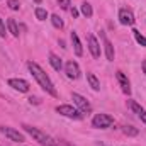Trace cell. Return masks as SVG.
Masks as SVG:
<instances>
[{"instance_id": "7a4b0ae2", "label": "cell", "mask_w": 146, "mask_h": 146, "mask_svg": "<svg viewBox=\"0 0 146 146\" xmlns=\"http://www.w3.org/2000/svg\"><path fill=\"white\" fill-rule=\"evenodd\" d=\"M22 127H24V131H26V133H29V134H31V136L37 141V143H41L42 146H56V141H54L53 138H49L46 133L39 131L37 127H33V126H29V124H24Z\"/></svg>"}, {"instance_id": "2e32d148", "label": "cell", "mask_w": 146, "mask_h": 146, "mask_svg": "<svg viewBox=\"0 0 146 146\" xmlns=\"http://www.w3.org/2000/svg\"><path fill=\"white\" fill-rule=\"evenodd\" d=\"M7 26H9V31L12 33V36H19V27H17V22L14 21V19H9L7 21Z\"/></svg>"}, {"instance_id": "484cf974", "label": "cell", "mask_w": 146, "mask_h": 146, "mask_svg": "<svg viewBox=\"0 0 146 146\" xmlns=\"http://www.w3.org/2000/svg\"><path fill=\"white\" fill-rule=\"evenodd\" d=\"M70 12H72L73 17H78V10H76V9H70Z\"/></svg>"}, {"instance_id": "9a60e30c", "label": "cell", "mask_w": 146, "mask_h": 146, "mask_svg": "<svg viewBox=\"0 0 146 146\" xmlns=\"http://www.w3.org/2000/svg\"><path fill=\"white\" fill-rule=\"evenodd\" d=\"M87 80H88V83L94 90H100V82L97 80V76L94 73H87Z\"/></svg>"}, {"instance_id": "f546056e", "label": "cell", "mask_w": 146, "mask_h": 146, "mask_svg": "<svg viewBox=\"0 0 146 146\" xmlns=\"http://www.w3.org/2000/svg\"><path fill=\"white\" fill-rule=\"evenodd\" d=\"M34 2H36V3H41V0H34Z\"/></svg>"}, {"instance_id": "cb8c5ba5", "label": "cell", "mask_w": 146, "mask_h": 146, "mask_svg": "<svg viewBox=\"0 0 146 146\" xmlns=\"http://www.w3.org/2000/svg\"><path fill=\"white\" fill-rule=\"evenodd\" d=\"M58 3H60V7H61V9H65V10H68V9H70V5H72V3H70V0H58Z\"/></svg>"}, {"instance_id": "44dd1931", "label": "cell", "mask_w": 146, "mask_h": 146, "mask_svg": "<svg viewBox=\"0 0 146 146\" xmlns=\"http://www.w3.org/2000/svg\"><path fill=\"white\" fill-rule=\"evenodd\" d=\"M122 131H124V134H127V136H138V129H136L134 126H124Z\"/></svg>"}, {"instance_id": "8992f818", "label": "cell", "mask_w": 146, "mask_h": 146, "mask_svg": "<svg viewBox=\"0 0 146 146\" xmlns=\"http://www.w3.org/2000/svg\"><path fill=\"white\" fill-rule=\"evenodd\" d=\"M72 99H73V102H75V106L80 109V112H90V110H92L90 102H88L85 97H82L80 94H73Z\"/></svg>"}, {"instance_id": "30bf717a", "label": "cell", "mask_w": 146, "mask_h": 146, "mask_svg": "<svg viewBox=\"0 0 146 146\" xmlns=\"http://www.w3.org/2000/svg\"><path fill=\"white\" fill-rule=\"evenodd\" d=\"M88 49H90V53H92V56L95 60L100 58V46H99V42H97V39H95L94 34L88 36Z\"/></svg>"}, {"instance_id": "83f0119b", "label": "cell", "mask_w": 146, "mask_h": 146, "mask_svg": "<svg viewBox=\"0 0 146 146\" xmlns=\"http://www.w3.org/2000/svg\"><path fill=\"white\" fill-rule=\"evenodd\" d=\"M29 100H31V104H33V102H34V104H37V102H39V99H36V97H31Z\"/></svg>"}, {"instance_id": "5bb4252c", "label": "cell", "mask_w": 146, "mask_h": 146, "mask_svg": "<svg viewBox=\"0 0 146 146\" xmlns=\"http://www.w3.org/2000/svg\"><path fill=\"white\" fill-rule=\"evenodd\" d=\"M49 65H51L56 72H60V70H61V66H63V65H61V60H60L54 53H51V54H49Z\"/></svg>"}, {"instance_id": "ba28073f", "label": "cell", "mask_w": 146, "mask_h": 146, "mask_svg": "<svg viewBox=\"0 0 146 146\" xmlns=\"http://www.w3.org/2000/svg\"><path fill=\"white\" fill-rule=\"evenodd\" d=\"M9 87L15 88V90H19V92H29V88H31L29 82H26V80H22V78H10V80H9Z\"/></svg>"}, {"instance_id": "ffe728a7", "label": "cell", "mask_w": 146, "mask_h": 146, "mask_svg": "<svg viewBox=\"0 0 146 146\" xmlns=\"http://www.w3.org/2000/svg\"><path fill=\"white\" fill-rule=\"evenodd\" d=\"M133 34H134V39L138 41V44H141V46H146V37H145V36H141V33H139V31L133 29Z\"/></svg>"}, {"instance_id": "5b68a950", "label": "cell", "mask_w": 146, "mask_h": 146, "mask_svg": "<svg viewBox=\"0 0 146 146\" xmlns=\"http://www.w3.org/2000/svg\"><path fill=\"white\" fill-rule=\"evenodd\" d=\"M56 112L65 115V117H70V119H82V112L78 109H75L72 106H58Z\"/></svg>"}, {"instance_id": "52a82bcc", "label": "cell", "mask_w": 146, "mask_h": 146, "mask_svg": "<svg viewBox=\"0 0 146 146\" xmlns=\"http://www.w3.org/2000/svg\"><path fill=\"white\" fill-rule=\"evenodd\" d=\"M134 14L129 10V9H121L119 10V22L122 26H133L134 24Z\"/></svg>"}, {"instance_id": "d6986e66", "label": "cell", "mask_w": 146, "mask_h": 146, "mask_svg": "<svg viewBox=\"0 0 146 146\" xmlns=\"http://www.w3.org/2000/svg\"><path fill=\"white\" fill-rule=\"evenodd\" d=\"M127 106H129V107H131V109L134 110V112H136V114H138V115H139V114H143V112H145V110H143V107H141V106H139V104H138V102H134V100H127Z\"/></svg>"}, {"instance_id": "3957f363", "label": "cell", "mask_w": 146, "mask_h": 146, "mask_svg": "<svg viewBox=\"0 0 146 146\" xmlns=\"http://www.w3.org/2000/svg\"><path fill=\"white\" fill-rule=\"evenodd\" d=\"M114 124V117L109 114H97L94 119H92V126L94 127H99V129H106Z\"/></svg>"}, {"instance_id": "ac0fdd59", "label": "cell", "mask_w": 146, "mask_h": 146, "mask_svg": "<svg viewBox=\"0 0 146 146\" xmlns=\"http://www.w3.org/2000/svg\"><path fill=\"white\" fill-rule=\"evenodd\" d=\"M51 24H53L56 29H63V26H65V24H63V21H61V17H60V15H56V14H54V15H51Z\"/></svg>"}, {"instance_id": "6da1fadb", "label": "cell", "mask_w": 146, "mask_h": 146, "mask_svg": "<svg viewBox=\"0 0 146 146\" xmlns=\"http://www.w3.org/2000/svg\"><path fill=\"white\" fill-rule=\"evenodd\" d=\"M27 68H29V72L33 73V76L36 78V82L41 85V88H42L44 92H48V94L53 95V97H58V92H56L53 82L49 80V76L44 73V70H42L37 63H34V61H27Z\"/></svg>"}, {"instance_id": "8fae6325", "label": "cell", "mask_w": 146, "mask_h": 146, "mask_svg": "<svg viewBox=\"0 0 146 146\" xmlns=\"http://www.w3.org/2000/svg\"><path fill=\"white\" fill-rule=\"evenodd\" d=\"M115 76H117V82H119V85H121L122 92L129 95V94H131V85H129V80H127V76H126L122 72H117V73H115Z\"/></svg>"}, {"instance_id": "d4e9b609", "label": "cell", "mask_w": 146, "mask_h": 146, "mask_svg": "<svg viewBox=\"0 0 146 146\" xmlns=\"http://www.w3.org/2000/svg\"><path fill=\"white\" fill-rule=\"evenodd\" d=\"M7 34V31H5V24H3V21L0 19V37H5Z\"/></svg>"}, {"instance_id": "277c9868", "label": "cell", "mask_w": 146, "mask_h": 146, "mask_svg": "<svg viewBox=\"0 0 146 146\" xmlns=\"http://www.w3.org/2000/svg\"><path fill=\"white\" fill-rule=\"evenodd\" d=\"M0 133H2L5 138H9L10 141H15V143H22V141H24V136H22L19 131H15L14 127H9V126H2V127H0Z\"/></svg>"}, {"instance_id": "7402d4cb", "label": "cell", "mask_w": 146, "mask_h": 146, "mask_svg": "<svg viewBox=\"0 0 146 146\" xmlns=\"http://www.w3.org/2000/svg\"><path fill=\"white\" fill-rule=\"evenodd\" d=\"M36 17L39 21H46V19H48V12H46L42 7H37L36 9Z\"/></svg>"}, {"instance_id": "e0dca14e", "label": "cell", "mask_w": 146, "mask_h": 146, "mask_svg": "<svg viewBox=\"0 0 146 146\" xmlns=\"http://www.w3.org/2000/svg\"><path fill=\"white\" fill-rule=\"evenodd\" d=\"M80 10H82V14H83L85 17H92V14H94V10H92V5H90L88 2H83Z\"/></svg>"}, {"instance_id": "7c38bea8", "label": "cell", "mask_w": 146, "mask_h": 146, "mask_svg": "<svg viewBox=\"0 0 146 146\" xmlns=\"http://www.w3.org/2000/svg\"><path fill=\"white\" fill-rule=\"evenodd\" d=\"M100 37H102V41H104V48H106V56H107V60H109V61H114L115 53H114V46H112V42L106 37V34H100Z\"/></svg>"}, {"instance_id": "603a6c76", "label": "cell", "mask_w": 146, "mask_h": 146, "mask_svg": "<svg viewBox=\"0 0 146 146\" xmlns=\"http://www.w3.org/2000/svg\"><path fill=\"white\" fill-rule=\"evenodd\" d=\"M7 5H9V9H12V10H19V7H21L19 0H7Z\"/></svg>"}, {"instance_id": "9c48e42d", "label": "cell", "mask_w": 146, "mask_h": 146, "mask_svg": "<svg viewBox=\"0 0 146 146\" xmlns=\"http://www.w3.org/2000/svg\"><path fill=\"white\" fill-rule=\"evenodd\" d=\"M65 73H66L68 78L76 80V78L80 76V66H78V63H76V61H68V63L65 65Z\"/></svg>"}, {"instance_id": "4316f807", "label": "cell", "mask_w": 146, "mask_h": 146, "mask_svg": "<svg viewBox=\"0 0 146 146\" xmlns=\"http://www.w3.org/2000/svg\"><path fill=\"white\" fill-rule=\"evenodd\" d=\"M139 119H141V121H143V122L146 124V112H143V114H139Z\"/></svg>"}, {"instance_id": "4fadbf2b", "label": "cell", "mask_w": 146, "mask_h": 146, "mask_svg": "<svg viewBox=\"0 0 146 146\" xmlns=\"http://www.w3.org/2000/svg\"><path fill=\"white\" fill-rule=\"evenodd\" d=\"M70 37H72V44H73V49H75V54H76V56H82V54H83V49H82V42H80V39H78V34L73 31Z\"/></svg>"}, {"instance_id": "f1b7e54d", "label": "cell", "mask_w": 146, "mask_h": 146, "mask_svg": "<svg viewBox=\"0 0 146 146\" xmlns=\"http://www.w3.org/2000/svg\"><path fill=\"white\" fill-rule=\"evenodd\" d=\"M143 70H145V73H146V60L143 61Z\"/></svg>"}]
</instances>
